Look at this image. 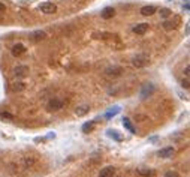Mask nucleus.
Listing matches in <instances>:
<instances>
[{
	"label": "nucleus",
	"mask_w": 190,
	"mask_h": 177,
	"mask_svg": "<svg viewBox=\"0 0 190 177\" xmlns=\"http://www.w3.org/2000/svg\"><path fill=\"white\" fill-rule=\"evenodd\" d=\"M148 63H150V60H148V57L144 56V54H138V56H135V57L132 59V65H133L135 68H145Z\"/></svg>",
	"instance_id": "f257e3e1"
},
{
	"label": "nucleus",
	"mask_w": 190,
	"mask_h": 177,
	"mask_svg": "<svg viewBox=\"0 0 190 177\" xmlns=\"http://www.w3.org/2000/svg\"><path fill=\"white\" fill-rule=\"evenodd\" d=\"M154 84L153 83H145L144 86H142V88H141V92H139V98L141 99H145V98H148V96H151L153 93H154Z\"/></svg>",
	"instance_id": "f03ea898"
},
{
	"label": "nucleus",
	"mask_w": 190,
	"mask_h": 177,
	"mask_svg": "<svg viewBox=\"0 0 190 177\" xmlns=\"http://www.w3.org/2000/svg\"><path fill=\"white\" fill-rule=\"evenodd\" d=\"M39 11L42 12V14H45V15H51V14H55L57 12V6L51 3V2H45V3H42L40 6H39Z\"/></svg>",
	"instance_id": "7ed1b4c3"
},
{
	"label": "nucleus",
	"mask_w": 190,
	"mask_h": 177,
	"mask_svg": "<svg viewBox=\"0 0 190 177\" xmlns=\"http://www.w3.org/2000/svg\"><path fill=\"white\" fill-rule=\"evenodd\" d=\"M63 101H60V99H51L48 104H47V110L50 111V113H55V111H60L62 108H63Z\"/></svg>",
	"instance_id": "20e7f679"
},
{
	"label": "nucleus",
	"mask_w": 190,
	"mask_h": 177,
	"mask_svg": "<svg viewBox=\"0 0 190 177\" xmlns=\"http://www.w3.org/2000/svg\"><path fill=\"white\" fill-rule=\"evenodd\" d=\"M175 155V149L174 147H163L157 152V156L159 158H163V159H168V158H172Z\"/></svg>",
	"instance_id": "39448f33"
},
{
	"label": "nucleus",
	"mask_w": 190,
	"mask_h": 177,
	"mask_svg": "<svg viewBox=\"0 0 190 177\" xmlns=\"http://www.w3.org/2000/svg\"><path fill=\"white\" fill-rule=\"evenodd\" d=\"M121 72H123L121 66H109L105 69V75L106 77H120Z\"/></svg>",
	"instance_id": "423d86ee"
},
{
	"label": "nucleus",
	"mask_w": 190,
	"mask_h": 177,
	"mask_svg": "<svg viewBox=\"0 0 190 177\" xmlns=\"http://www.w3.org/2000/svg\"><path fill=\"white\" fill-rule=\"evenodd\" d=\"M132 32L138 36L145 35V33L148 32V24H147V23H139V24H136V26L132 29Z\"/></svg>",
	"instance_id": "0eeeda50"
},
{
	"label": "nucleus",
	"mask_w": 190,
	"mask_h": 177,
	"mask_svg": "<svg viewBox=\"0 0 190 177\" xmlns=\"http://www.w3.org/2000/svg\"><path fill=\"white\" fill-rule=\"evenodd\" d=\"M14 74H15V77H18V78H24V77L29 74V66H27V65H18V66H15V69H14Z\"/></svg>",
	"instance_id": "6e6552de"
},
{
	"label": "nucleus",
	"mask_w": 190,
	"mask_h": 177,
	"mask_svg": "<svg viewBox=\"0 0 190 177\" xmlns=\"http://www.w3.org/2000/svg\"><path fill=\"white\" fill-rule=\"evenodd\" d=\"M178 23H180V18L177 17L175 20H166V21H163V24H162V26H163V29H165V30H168V32H169V30H174V29H177V27H178Z\"/></svg>",
	"instance_id": "1a4fd4ad"
},
{
	"label": "nucleus",
	"mask_w": 190,
	"mask_h": 177,
	"mask_svg": "<svg viewBox=\"0 0 190 177\" xmlns=\"http://www.w3.org/2000/svg\"><path fill=\"white\" fill-rule=\"evenodd\" d=\"M27 51V48L23 45V44H15L12 48H11V53L14 57H19V56H23V54Z\"/></svg>",
	"instance_id": "9d476101"
},
{
	"label": "nucleus",
	"mask_w": 190,
	"mask_h": 177,
	"mask_svg": "<svg viewBox=\"0 0 190 177\" xmlns=\"http://www.w3.org/2000/svg\"><path fill=\"white\" fill-rule=\"evenodd\" d=\"M114 176H115V167L108 165V167H105V168L100 170V173H99L97 177H114Z\"/></svg>",
	"instance_id": "9b49d317"
},
{
	"label": "nucleus",
	"mask_w": 190,
	"mask_h": 177,
	"mask_svg": "<svg viewBox=\"0 0 190 177\" xmlns=\"http://www.w3.org/2000/svg\"><path fill=\"white\" fill-rule=\"evenodd\" d=\"M139 12H141V15H144V17H150V15H153V14L157 12V9H156V6H153V5H148V6H142Z\"/></svg>",
	"instance_id": "f8f14e48"
},
{
	"label": "nucleus",
	"mask_w": 190,
	"mask_h": 177,
	"mask_svg": "<svg viewBox=\"0 0 190 177\" xmlns=\"http://www.w3.org/2000/svg\"><path fill=\"white\" fill-rule=\"evenodd\" d=\"M88 111H90V105H79L75 108V116L76 117H84L86 114H88Z\"/></svg>",
	"instance_id": "ddd939ff"
},
{
	"label": "nucleus",
	"mask_w": 190,
	"mask_h": 177,
	"mask_svg": "<svg viewBox=\"0 0 190 177\" xmlns=\"http://www.w3.org/2000/svg\"><path fill=\"white\" fill-rule=\"evenodd\" d=\"M12 92H17V93H21V92H24L26 88H27V84L26 83H23V81H15V83H12Z\"/></svg>",
	"instance_id": "4468645a"
},
{
	"label": "nucleus",
	"mask_w": 190,
	"mask_h": 177,
	"mask_svg": "<svg viewBox=\"0 0 190 177\" xmlns=\"http://www.w3.org/2000/svg\"><path fill=\"white\" fill-rule=\"evenodd\" d=\"M115 15V11H114V8H104V11L100 12V17L104 18V20H109V18H112Z\"/></svg>",
	"instance_id": "2eb2a0df"
},
{
	"label": "nucleus",
	"mask_w": 190,
	"mask_h": 177,
	"mask_svg": "<svg viewBox=\"0 0 190 177\" xmlns=\"http://www.w3.org/2000/svg\"><path fill=\"white\" fill-rule=\"evenodd\" d=\"M36 164V159L33 156H24L23 158V167L24 168H33Z\"/></svg>",
	"instance_id": "dca6fc26"
},
{
	"label": "nucleus",
	"mask_w": 190,
	"mask_h": 177,
	"mask_svg": "<svg viewBox=\"0 0 190 177\" xmlns=\"http://www.w3.org/2000/svg\"><path fill=\"white\" fill-rule=\"evenodd\" d=\"M138 174H141L142 177H153L156 173H154V170H151V168L141 167V168H138Z\"/></svg>",
	"instance_id": "f3484780"
},
{
	"label": "nucleus",
	"mask_w": 190,
	"mask_h": 177,
	"mask_svg": "<svg viewBox=\"0 0 190 177\" xmlns=\"http://www.w3.org/2000/svg\"><path fill=\"white\" fill-rule=\"evenodd\" d=\"M47 38V33L45 32H42V30H36L32 33V39L35 41V42H39V41H44Z\"/></svg>",
	"instance_id": "a211bd4d"
},
{
	"label": "nucleus",
	"mask_w": 190,
	"mask_h": 177,
	"mask_svg": "<svg viewBox=\"0 0 190 177\" xmlns=\"http://www.w3.org/2000/svg\"><path fill=\"white\" fill-rule=\"evenodd\" d=\"M120 113V107L115 105V107H111V110H108L106 113H105V117L106 119H111V117H114V116H117Z\"/></svg>",
	"instance_id": "6ab92c4d"
},
{
	"label": "nucleus",
	"mask_w": 190,
	"mask_h": 177,
	"mask_svg": "<svg viewBox=\"0 0 190 177\" xmlns=\"http://www.w3.org/2000/svg\"><path fill=\"white\" fill-rule=\"evenodd\" d=\"M106 135L109 137V138H112V140H115V141H121L123 140V137H121L120 134L115 131V129H109L108 132H106Z\"/></svg>",
	"instance_id": "aec40b11"
},
{
	"label": "nucleus",
	"mask_w": 190,
	"mask_h": 177,
	"mask_svg": "<svg viewBox=\"0 0 190 177\" xmlns=\"http://www.w3.org/2000/svg\"><path fill=\"white\" fill-rule=\"evenodd\" d=\"M14 120V116L8 111H2L0 113V122H12Z\"/></svg>",
	"instance_id": "412c9836"
},
{
	"label": "nucleus",
	"mask_w": 190,
	"mask_h": 177,
	"mask_svg": "<svg viewBox=\"0 0 190 177\" xmlns=\"http://www.w3.org/2000/svg\"><path fill=\"white\" fill-rule=\"evenodd\" d=\"M94 125H96V120H91V122H87V123H84V125H83V132H86V134L91 132V131L94 129Z\"/></svg>",
	"instance_id": "4be33fe9"
},
{
	"label": "nucleus",
	"mask_w": 190,
	"mask_h": 177,
	"mask_svg": "<svg viewBox=\"0 0 190 177\" xmlns=\"http://www.w3.org/2000/svg\"><path fill=\"white\" fill-rule=\"evenodd\" d=\"M123 126H124V128H126L129 132H132V134H136V132H135V128H133V126H132V123H130V119L124 117V119H123Z\"/></svg>",
	"instance_id": "5701e85b"
},
{
	"label": "nucleus",
	"mask_w": 190,
	"mask_h": 177,
	"mask_svg": "<svg viewBox=\"0 0 190 177\" xmlns=\"http://www.w3.org/2000/svg\"><path fill=\"white\" fill-rule=\"evenodd\" d=\"M159 14H160V17H162V18H169V17H171V15H172V12H171V9H168V8H162Z\"/></svg>",
	"instance_id": "b1692460"
},
{
	"label": "nucleus",
	"mask_w": 190,
	"mask_h": 177,
	"mask_svg": "<svg viewBox=\"0 0 190 177\" xmlns=\"http://www.w3.org/2000/svg\"><path fill=\"white\" fill-rule=\"evenodd\" d=\"M163 177H181V176H180V174H178L177 171H174V170H171V171H166V173H165V176H163Z\"/></svg>",
	"instance_id": "393cba45"
},
{
	"label": "nucleus",
	"mask_w": 190,
	"mask_h": 177,
	"mask_svg": "<svg viewBox=\"0 0 190 177\" xmlns=\"http://www.w3.org/2000/svg\"><path fill=\"white\" fill-rule=\"evenodd\" d=\"M181 86L186 88V90L189 88V78H187V77H186V80H181Z\"/></svg>",
	"instance_id": "a878e982"
},
{
	"label": "nucleus",
	"mask_w": 190,
	"mask_h": 177,
	"mask_svg": "<svg viewBox=\"0 0 190 177\" xmlns=\"http://www.w3.org/2000/svg\"><path fill=\"white\" fill-rule=\"evenodd\" d=\"M5 9H6V6L3 3H0V12H5Z\"/></svg>",
	"instance_id": "bb28decb"
},
{
	"label": "nucleus",
	"mask_w": 190,
	"mask_h": 177,
	"mask_svg": "<svg viewBox=\"0 0 190 177\" xmlns=\"http://www.w3.org/2000/svg\"><path fill=\"white\" fill-rule=\"evenodd\" d=\"M184 74H186V77L189 78V66H186V69H184Z\"/></svg>",
	"instance_id": "cd10ccee"
},
{
	"label": "nucleus",
	"mask_w": 190,
	"mask_h": 177,
	"mask_svg": "<svg viewBox=\"0 0 190 177\" xmlns=\"http://www.w3.org/2000/svg\"><path fill=\"white\" fill-rule=\"evenodd\" d=\"M184 9H186V11H189V2H186V5H184Z\"/></svg>",
	"instance_id": "c85d7f7f"
}]
</instances>
